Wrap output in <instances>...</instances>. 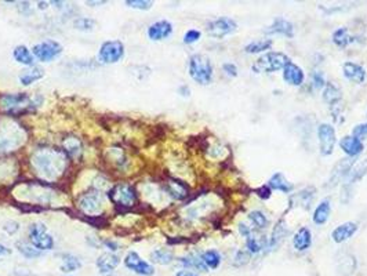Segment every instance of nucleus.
<instances>
[{
	"label": "nucleus",
	"instance_id": "14",
	"mask_svg": "<svg viewBox=\"0 0 367 276\" xmlns=\"http://www.w3.org/2000/svg\"><path fill=\"white\" fill-rule=\"evenodd\" d=\"M172 33V22H169V21L166 20L153 22V24L148 28V36H149V39L153 40V42H159V40L166 39V38H169Z\"/></svg>",
	"mask_w": 367,
	"mask_h": 276
},
{
	"label": "nucleus",
	"instance_id": "30",
	"mask_svg": "<svg viewBox=\"0 0 367 276\" xmlns=\"http://www.w3.org/2000/svg\"><path fill=\"white\" fill-rule=\"evenodd\" d=\"M13 57H14V59L18 64L26 65V66H34V55H32V53H30L29 49H28L26 46H17L14 51H13Z\"/></svg>",
	"mask_w": 367,
	"mask_h": 276
},
{
	"label": "nucleus",
	"instance_id": "15",
	"mask_svg": "<svg viewBox=\"0 0 367 276\" xmlns=\"http://www.w3.org/2000/svg\"><path fill=\"white\" fill-rule=\"evenodd\" d=\"M344 78H347L352 83L362 84L366 80V71L362 65L355 64V62H345L343 65Z\"/></svg>",
	"mask_w": 367,
	"mask_h": 276
},
{
	"label": "nucleus",
	"instance_id": "52",
	"mask_svg": "<svg viewBox=\"0 0 367 276\" xmlns=\"http://www.w3.org/2000/svg\"><path fill=\"white\" fill-rule=\"evenodd\" d=\"M18 10H20V13H22V14L28 15V13H29V10H30L29 3H26V2L18 3Z\"/></svg>",
	"mask_w": 367,
	"mask_h": 276
},
{
	"label": "nucleus",
	"instance_id": "23",
	"mask_svg": "<svg viewBox=\"0 0 367 276\" xmlns=\"http://www.w3.org/2000/svg\"><path fill=\"white\" fill-rule=\"evenodd\" d=\"M293 245L295 247V250L298 252H305L308 250L311 245H312V236H311V232L308 228H301L293 237Z\"/></svg>",
	"mask_w": 367,
	"mask_h": 276
},
{
	"label": "nucleus",
	"instance_id": "43",
	"mask_svg": "<svg viewBox=\"0 0 367 276\" xmlns=\"http://www.w3.org/2000/svg\"><path fill=\"white\" fill-rule=\"evenodd\" d=\"M352 134H353V137L357 138L359 141H362V140H367V123H362V124H357V126H355L352 130Z\"/></svg>",
	"mask_w": 367,
	"mask_h": 276
},
{
	"label": "nucleus",
	"instance_id": "27",
	"mask_svg": "<svg viewBox=\"0 0 367 276\" xmlns=\"http://www.w3.org/2000/svg\"><path fill=\"white\" fill-rule=\"evenodd\" d=\"M44 76V71L39 66H30L29 69H25L22 71V74H20L18 79H20L21 84L24 86H29V84L38 82Z\"/></svg>",
	"mask_w": 367,
	"mask_h": 276
},
{
	"label": "nucleus",
	"instance_id": "36",
	"mask_svg": "<svg viewBox=\"0 0 367 276\" xmlns=\"http://www.w3.org/2000/svg\"><path fill=\"white\" fill-rule=\"evenodd\" d=\"M15 246H17L18 252H20L25 258H38V257L42 256V252L38 250L32 243H28V242H17Z\"/></svg>",
	"mask_w": 367,
	"mask_h": 276
},
{
	"label": "nucleus",
	"instance_id": "25",
	"mask_svg": "<svg viewBox=\"0 0 367 276\" xmlns=\"http://www.w3.org/2000/svg\"><path fill=\"white\" fill-rule=\"evenodd\" d=\"M341 98H343V93H341L340 87L333 83H326L323 90L324 102H327L331 108H336L338 102L341 101Z\"/></svg>",
	"mask_w": 367,
	"mask_h": 276
},
{
	"label": "nucleus",
	"instance_id": "48",
	"mask_svg": "<svg viewBox=\"0 0 367 276\" xmlns=\"http://www.w3.org/2000/svg\"><path fill=\"white\" fill-rule=\"evenodd\" d=\"M255 192H257V195H258L261 199H264V200H266V199H270L271 197V188L268 187V185H262V187L258 188Z\"/></svg>",
	"mask_w": 367,
	"mask_h": 276
},
{
	"label": "nucleus",
	"instance_id": "18",
	"mask_svg": "<svg viewBox=\"0 0 367 276\" xmlns=\"http://www.w3.org/2000/svg\"><path fill=\"white\" fill-rule=\"evenodd\" d=\"M315 193H316V189L313 187L305 188V189H303L301 192L295 193V195H293V196L290 197L291 206L293 207L299 206L308 210L309 206H311V203H312L313 199H315Z\"/></svg>",
	"mask_w": 367,
	"mask_h": 276
},
{
	"label": "nucleus",
	"instance_id": "3",
	"mask_svg": "<svg viewBox=\"0 0 367 276\" xmlns=\"http://www.w3.org/2000/svg\"><path fill=\"white\" fill-rule=\"evenodd\" d=\"M189 76L199 84H210L213 80V65L205 54H193L189 58Z\"/></svg>",
	"mask_w": 367,
	"mask_h": 276
},
{
	"label": "nucleus",
	"instance_id": "51",
	"mask_svg": "<svg viewBox=\"0 0 367 276\" xmlns=\"http://www.w3.org/2000/svg\"><path fill=\"white\" fill-rule=\"evenodd\" d=\"M239 232L245 237H247V236H250V235H251V229H250V227H247V225H246V224H243V222H240V224H239Z\"/></svg>",
	"mask_w": 367,
	"mask_h": 276
},
{
	"label": "nucleus",
	"instance_id": "38",
	"mask_svg": "<svg viewBox=\"0 0 367 276\" xmlns=\"http://www.w3.org/2000/svg\"><path fill=\"white\" fill-rule=\"evenodd\" d=\"M201 256L207 268L216 269L221 264V256L217 250H207V252H205L203 254H201Z\"/></svg>",
	"mask_w": 367,
	"mask_h": 276
},
{
	"label": "nucleus",
	"instance_id": "56",
	"mask_svg": "<svg viewBox=\"0 0 367 276\" xmlns=\"http://www.w3.org/2000/svg\"><path fill=\"white\" fill-rule=\"evenodd\" d=\"M105 3H107V2H91V0H88V2H86V5L93 6V7H95V6L105 5Z\"/></svg>",
	"mask_w": 367,
	"mask_h": 276
},
{
	"label": "nucleus",
	"instance_id": "10",
	"mask_svg": "<svg viewBox=\"0 0 367 276\" xmlns=\"http://www.w3.org/2000/svg\"><path fill=\"white\" fill-rule=\"evenodd\" d=\"M236 28H238V25L232 18L221 17V18H217V20L207 24V33L213 38H216V39H222L228 34L233 33Z\"/></svg>",
	"mask_w": 367,
	"mask_h": 276
},
{
	"label": "nucleus",
	"instance_id": "16",
	"mask_svg": "<svg viewBox=\"0 0 367 276\" xmlns=\"http://www.w3.org/2000/svg\"><path fill=\"white\" fill-rule=\"evenodd\" d=\"M119 264H120V258L116 254H112V253H104L98 257L97 260L98 269L104 276L111 275Z\"/></svg>",
	"mask_w": 367,
	"mask_h": 276
},
{
	"label": "nucleus",
	"instance_id": "24",
	"mask_svg": "<svg viewBox=\"0 0 367 276\" xmlns=\"http://www.w3.org/2000/svg\"><path fill=\"white\" fill-rule=\"evenodd\" d=\"M367 172V159L362 160V162L353 164L352 168L349 170L348 176L345 177V187H351L352 184L359 181L360 178L364 177V174Z\"/></svg>",
	"mask_w": 367,
	"mask_h": 276
},
{
	"label": "nucleus",
	"instance_id": "19",
	"mask_svg": "<svg viewBox=\"0 0 367 276\" xmlns=\"http://www.w3.org/2000/svg\"><path fill=\"white\" fill-rule=\"evenodd\" d=\"M340 147H341V149L347 153L349 158H355V156H357V155H360V153L363 152L362 141H359V140L353 137V135H347V137L341 138Z\"/></svg>",
	"mask_w": 367,
	"mask_h": 276
},
{
	"label": "nucleus",
	"instance_id": "42",
	"mask_svg": "<svg viewBox=\"0 0 367 276\" xmlns=\"http://www.w3.org/2000/svg\"><path fill=\"white\" fill-rule=\"evenodd\" d=\"M126 5L131 9H136V10H149L152 6H153V2H149V0H127Z\"/></svg>",
	"mask_w": 367,
	"mask_h": 276
},
{
	"label": "nucleus",
	"instance_id": "50",
	"mask_svg": "<svg viewBox=\"0 0 367 276\" xmlns=\"http://www.w3.org/2000/svg\"><path fill=\"white\" fill-rule=\"evenodd\" d=\"M104 246L108 247L111 252H118L119 250V243L115 240H111V239H107V240H104Z\"/></svg>",
	"mask_w": 367,
	"mask_h": 276
},
{
	"label": "nucleus",
	"instance_id": "47",
	"mask_svg": "<svg viewBox=\"0 0 367 276\" xmlns=\"http://www.w3.org/2000/svg\"><path fill=\"white\" fill-rule=\"evenodd\" d=\"M3 229H5V231L7 232V233H10V235H14L15 232L20 229V225H18V222L9 221V222H6L5 227H3Z\"/></svg>",
	"mask_w": 367,
	"mask_h": 276
},
{
	"label": "nucleus",
	"instance_id": "46",
	"mask_svg": "<svg viewBox=\"0 0 367 276\" xmlns=\"http://www.w3.org/2000/svg\"><path fill=\"white\" fill-rule=\"evenodd\" d=\"M312 84L315 89H323L324 86H326V80H324V76L322 72H313L312 74Z\"/></svg>",
	"mask_w": 367,
	"mask_h": 276
},
{
	"label": "nucleus",
	"instance_id": "2",
	"mask_svg": "<svg viewBox=\"0 0 367 276\" xmlns=\"http://www.w3.org/2000/svg\"><path fill=\"white\" fill-rule=\"evenodd\" d=\"M2 108L6 109L9 114H22L25 111H32L34 107H40L42 98H30L26 93L20 94H6L0 98Z\"/></svg>",
	"mask_w": 367,
	"mask_h": 276
},
{
	"label": "nucleus",
	"instance_id": "45",
	"mask_svg": "<svg viewBox=\"0 0 367 276\" xmlns=\"http://www.w3.org/2000/svg\"><path fill=\"white\" fill-rule=\"evenodd\" d=\"M201 30H196V29H189L184 34V43L185 45H192V43H195L197 40L201 39Z\"/></svg>",
	"mask_w": 367,
	"mask_h": 276
},
{
	"label": "nucleus",
	"instance_id": "29",
	"mask_svg": "<svg viewBox=\"0 0 367 276\" xmlns=\"http://www.w3.org/2000/svg\"><path fill=\"white\" fill-rule=\"evenodd\" d=\"M178 261L181 262L185 268H193V269H197V271L202 272H207V269H209V268L206 266L205 262H203V260H202L201 254H195V253L188 254V256L185 257H181Z\"/></svg>",
	"mask_w": 367,
	"mask_h": 276
},
{
	"label": "nucleus",
	"instance_id": "21",
	"mask_svg": "<svg viewBox=\"0 0 367 276\" xmlns=\"http://www.w3.org/2000/svg\"><path fill=\"white\" fill-rule=\"evenodd\" d=\"M166 191L176 200H182V199H185L188 196V185L180 181V180H176V178L169 180V183L166 185Z\"/></svg>",
	"mask_w": 367,
	"mask_h": 276
},
{
	"label": "nucleus",
	"instance_id": "57",
	"mask_svg": "<svg viewBox=\"0 0 367 276\" xmlns=\"http://www.w3.org/2000/svg\"><path fill=\"white\" fill-rule=\"evenodd\" d=\"M38 7H39L40 10H46V9L49 7V3H47V2H39V3H38Z\"/></svg>",
	"mask_w": 367,
	"mask_h": 276
},
{
	"label": "nucleus",
	"instance_id": "33",
	"mask_svg": "<svg viewBox=\"0 0 367 276\" xmlns=\"http://www.w3.org/2000/svg\"><path fill=\"white\" fill-rule=\"evenodd\" d=\"M268 239H265V236L255 237L253 233L250 236L246 237V246L251 253H259L262 252L264 249H268Z\"/></svg>",
	"mask_w": 367,
	"mask_h": 276
},
{
	"label": "nucleus",
	"instance_id": "5",
	"mask_svg": "<svg viewBox=\"0 0 367 276\" xmlns=\"http://www.w3.org/2000/svg\"><path fill=\"white\" fill-rule=\"evenodd\" d=\"M30 243L38 250H51L54 247V237L51 236L47 231V227L43 222H34L29 227Z\"/></svg>",
	"mask_w": 367,
	"mask_h": 276
},
{
	"label": "nucleus",
	"instance_id": "7",
	"mask_svg": "<svg viewBox=\"0 0 367 276\" xmlns=\"http://www.w3.org/2000/svg\"><path fill=\"white\" fill-rule=\"evenodd\" d=\"M124 57V45L120 40H108L98 51V59L103 64H116Z\"/></svg>",
	"mask_w": 367,
	"mask_h": 276
},
{
	"label": "nucleus",
	"instance_id": "34",
	"mask_svg": "<svg viewBox=\"0 0 367 276\" xmlns=\"http://www.w3.org/2000/svg\"><path fill=\"white\" fill-rule=\"evenodd\" d=\"M82 266V262L79 260L78 257L74 256V254H64L62 256V264H61V271L68 273V272H74L76 269H79Z\"/></svg>",
	"mask_w": 367,
	"mask_h": 276
},
{
	"label": "nucleus",
	"instance_id": "6",
	"mask_svg": "<svg viewBox=\"0 0 367 276\" xmlns=\"http://www.w3.org/2000/svg\"><path fill=\"white\" fill-rule=\"evenodd\" d=\"M109 199L115 204L123 207H132L137 203V192L130 184H118L108 192Z\"/></svg>",
	"mask_w": 367,
	"mask_h": 276
},
{
	"label": "nucleus",
	"instance_id": "55",
	"mask_svg": "<svg viewBox=\"0 0 367 276\" xmlns=\"http://www.w3.org/2000/svg\"><path fill=\"white\" fill-rule=\"evenodd\" d=\"M10 253H11V250L9 249V247H6L5 245H2V243H0V257L6 256V254H10Z\"/></svg>",
	"mask_w": 367,
	"mask_h": 276
},
{
	"label": "nucleus",
	"instance_id": "9",
	"mask_svg": "<svg viewBox=\"0 0 367 276\" xmlns=\"http://www.w3.org/2000/svg\"><path fill=\"white\" fill-rule=\"evenodd\" d=\"M103 204V195L99 193V191H90V192L84 193L83 196L79 197L78 200L79 209H80L84 214L93 216V217H95L98 213L101 212Z\"/></svg>",
	"mask_w": 367,
	"mask_h": 276
},
{
	"label": "nucleus",
	"instance_id": "35",
	"mask_svg": "<svg viewBox=\"0 0 367 276\" xmlns=\"http://www.w3.org/2000/svg\"><path fill=\"white\" fill-rule=\"evenodd\" d=\"M333 42L338 47H347L349 43L355 42V38L349 34L347 28H338L336 32L333 33Z\"/></svg>",
	"mask_w": 367,
	"mask_h": 276
},
{
	"label": "nucleus",
	"instance_id": "54",
	"mask_svg": "<svg viewBox=\"0 0 367 276\" xmlns=\"http://www.w3.org/2000/svg\"><path fill=\"white\" fill-rule=\"evenodd\" d=\"M176 276H199V275H197V273H195V272L186 271V269H184V271L177 272V275H176Z\"/></svg>",
	"mask_w": 367,
	"mask_h": 276
},
{
	"label": "nucleus",
	"instance_id": "39",
	"mask_svg": "<svg viewBox=\"0 0 367 276\" xmlns=\"http://www.w3.org/2000/svg\"><path fill=\"white\" fill-rule=\"evenodd\" d=\"M64 151L68 153L69 156L76 158L82 152V144L75 137H69L64 141Z\"/></svg>",
	"mask_w": 367,
	"mask_h": 276
},
{
	"label": "nucleus",
	"instance_id": "32",
	"mask_svg": "<svg viewBox=\"0 0 367 276\" xmlns=\"http://www.w3.org/2000/svg\"><path fill=\"white\" fill-rule=\"evenodd\" d=\"M151 260L159 265H169L174 260V253L170 249H156L151 253Z\"/></svg>",
	"mask_w": 367,
	"mask_h": 276
},
{
	"label": "nucleus",
	"instance_id": "41",
	"mask_svg": "<svg viewBox=\"0 0 367 276\" xmlns=\"http://www.w3.org/2000/svg\"><path fill=\"white\" fill-rule=\"evenodd\" d=\"M75 28L78 30H83V32H87V30H93L94 26H95V21L91 20V18H87V17H80L78 20H75L74 22Z\"/></svg>",
	"mask_w": 367,
	"mask_h": 276
},
{
	"label": "nucleus",
	"instance_id": "20",
	"mask_svg": "<svg viewBox=\"0 0 367 276\" xmlns=\"http://www.w3.org/2000/svg\"><path fill=\"white\" fill-rule=\"evenodd\" d=\"M356 231L357 225L355 222H345V224L338 225V227L331 232V239H333L336 243H343V242L348 240Z\"/></svg>",
	"mask_w": 367,
	"mask_h": 276
},
{
	"label": "nucleus",
	"instance_id": "37",
	"mask_svg": "<svg viewBox=\"0 0 367 276\" xmlns=\"http://www.w3.org/2000/svg\"><path fill=\"white\" fill-rule=\"evenodd\" d=\"M271 46H272V40L271 39L255 40V42H251L250 45L246 46L245 51L249 54H257V53H262L265 50L271 49Z\"/></svg>",
	"mask_w": 367,
	"mask_h": 276
},
{
	"label": "nucleus",
	"instance_id": "17",
	"mask_svg": "<svg viewBox=\"0 0 367 276\" xmlns=\"http://www.w3.org/2000/svg\"><path fill=\"white\" fill-rule=\"evenodd\" d=\"M283 79L286 83L291 84V86H301L304 83L303 69L290 61L283 69Z\"/></svg>",
	"mask_w": 367,
	"mask_h": 276
},
{
	"label": "nucleus",
	"instance_id": "26",
	"mask_svg": "<svg viewBox=\"0 0 367 276\" xmlns=\"http://www.w3.org/2000/svg\"><path fill=\"white\" fill-rule=\"evenodd\" d=\"M330 212H331L330 200L324 199L323 202L319 203L318 207H316L315 212H313V222H315L316 225H323V224H326L328 217H330Z\"/></svg>",
	"mask_w": 367,
	"mask_h": 276
},
{
	"label": "nucleus",
	"instance_id": "8",
	"mask_svg": "<svg viewBox=\"0 0 367 276\" xmlns=\"http://www.w3.org/2000/svg\"><path fill=\"white\" fill-rule=\"evenodd\" d=\"M32 53L42 62H50L62 53V46L55 40H44L34 46Z\"/></svg>",
	"mask_w": 367,
	"mask_h": 276
},
{
	"label": "nucleus",
	"instance_id": "31",
	"mask_svg": "<svg viewBox=\"0 0 367 276\" xmlns=\"http://www.w3.org/2000/svg\"><path fill=\"white\" fill-rule=\"evenodd\" d=\"M268 187H270L271 189H278V191L284 193H289L290 191L293 189V185L284 178L282 172H276V174H274V176L271 177Z\"/></svg>",
	"mask_w": 367,
	"mask_h": 276
},
{
	"label": "nucleus",
	"instance_id": "53",
	"mask_svg": "<svg viewBox=\"0 0 367 276\" xmlns=\"http://www.w3.org/2000/svg\"><path fill=\"white\" fill-rule=\"evenodd\" d=\"M178 93L181 94L182 97H189V95H191V89H189L188 86L184 84V86H181V87L178 89Z\"/></svg>",
	"mask_w": 367,
	"mask_h": 276
},
{
	"label": "nucleus",
	"instance_id": "49",
	"mask_svg": "<svg viewBox=\"0 0 367 276\" xmlns=\"http://www.w3.org/2000/svg\"><path fill=\"white\" fill-rule=\"evenodd\" d=\"M222 69H224L229 76H238V66H236L235 64L226 62V64L222 65Z\"/></svg>",
	"mask_w": 367,
	"mask_h": 276
},
{
	"label": "nucleus",
	"instance_id": "4",
	"mask_svg": "<svg viewBox=\"0 0 367 276\" xmlns=\"http://www.w3.org/2000/svg\"><path fill=\"white\" fill-rule=\"evenodd\" d=\"M289 62V57L283 53H268V54H264L257 59V62L253 65V71L257 74L276 72L279 69H284V66Z\"/></svg>",
	"mask_w": 367,
	"mask_h": 276
},
{
	"label": "nucleus",
	"instance_id": "12",
	"mask_svg": "<svg viewBox=\"0 0 367 276\" xmlns=\"http://www.w3.org/2000/svg\"><path fill=\"white\" fill-rule=\"evenodd\" d=\"M124 265L127 266L130 271L136 272L138 275L152 276L155 273V268L149 262L144 261L136 252L127 253V256L124 258Z\"/></svg>",
	"mask_w": 367,
	"mask_h": 276
},
{
	"label": "nucleus",
	"instance_id": "1",
	"mask_svg": "<svg viewBox=\"0 0 367 276\" xmlns=\"http://www.w3.org/2000/svg\"><path fill=\"white\" fill-rule=\"evenodd\" d=\"M35 170L46 180H54L65 167V156L55 149H38L30 158Z\"/></svg>",
	"mask_w": 367,
	"mask_h": 276
},
{
	"label": "nucleus",
	"instance_id": "28",
	"mask_svg": "<svg viewBox=\"0 0 367 276\" xmlns=\"http://www.w3.org/2000/svg\"><path fill=\"white\" fill-rule=\"evenodd\" d=\"M286 235H287V227H286V224H284L283 220H280V221L276 222L274 231H272L271 239H270V242H268V247L272 249V250L276 249V247L279 246L280 243L283 242V239Z\"/></svg>",
	"mask_w": 367,
	"mask_h": 276
},
{
	"label": "nucleus",
	"instance_id": "22",
	"mask_svg": "<svg viewBox=\"0 0 367 276\" xmlns=\"http://www.w3.org/2000/svg\"><path fill=\"white\" fill-rule=\"evenodd\" d=\"M266 33H279V34H284V36H287V38H293L294 36V28H293V24L289 22V21L283 20V18H276L274 21V24L271 25L268 29H265Z\"/></svg>",
	"mask_w": 367,
	"mask_h": 276
},
{
	"label": "nucleus",
	"instance_id": "44",
	"mask_svg": "<svg viewBox=\"0 0 367 276\" xmlns=\"http://www.w3.org/2000/svg\"><path fill=\"white\" fill-rule=\"evenodd\" d=\"M249 261H250V253L246 252V250H239V252L236 253L233 265L236 266L246 265Z\"/></svg>",
	"mask_w": 367,
	"mask_h": 276
},
{
	"label": "nucleus",
	"instance_id": "11",
	"mask_svg": "<svg viewBox=\"0 0 367 276\" xmlns=\"http://www.w3.org/2000/svg\"><path fill=\"white\" fill-rule=\"evenodd\" d=\"M319 144H320V153L324 156L331 155L336 147V130L331 124L323 123L318 128Z\"/></svg>",
	"mask_w": 367,
	"mask_h": 276
},
{
	"label": "nucleus",
	"instance_id": "40",
	"mask_svg": "<svg viewBox=\"0 0 367 276\" xmlns=\"http://www.w3.org/2000/svg\"><path fill=\"white\" fill-rule=\"evenodd\" d=\"M249 220L253 224H254L255 228L258 229H264L266 225H268V218L265 217L264 213L258 212V210H254V212L249 213Z\"/></svg>",
	"mask_w": 367,
	"mask_h": 276
},
{
	"label": "nucleus",
	"instance_id": "13",
	"mask_svg": "<svg viewBox=\"0 0 367 276\" xmlns=\"http://www.w3.org/2000/svg\"><path fill=\"white\" fill-rule=\"evenodd\" d=\"M353 162H355L353 158H348V159H343V160H340V162L334 166L333 171H331V176H330V178H328L327 187L333 188V187H336L338 183H341L343 180H345V177L348 176L349 170L352 168Z\"/></svg>",
	"mask_w": 367,
	"mask_h": 276
}]
</instances>
